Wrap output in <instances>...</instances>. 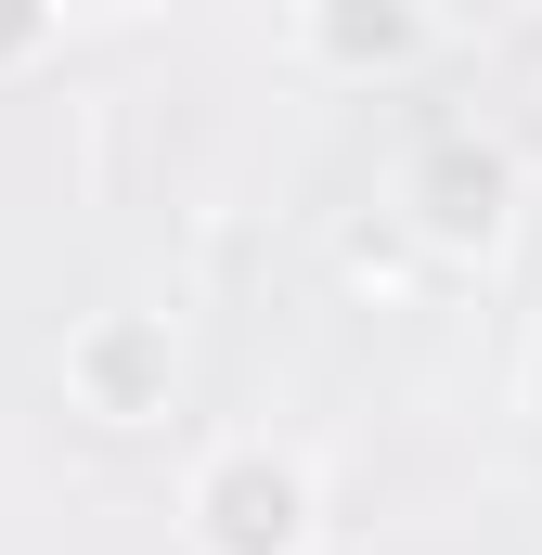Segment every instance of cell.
<instances>
[{
	"label": "cell",
	"mask_w": 542,
	"mask_h": 555,
	"mask_svg": "<svg viewBox=\"0 0 542 555\" xmlns=\"http://www.w3.org/2000/svg\"><path fill=\"white\" fill-rule=\"evenodd\" d=\"M284 26H297V65H310V78L388 91V78H413V65H439L452 0H297Z\"/></svg>",
	"instance_id": "277c9868"
},
{
	"label": "cell",
	"mask_w": 542,
	"mask_h": 555,
	"mask_svg": "<svg viewBox=\"0 0 542 555\" xmlns=\"http://www.w3.org/2000/svg\"><path fill=\"white\" fill-rule=\"evenodd\" d=\"M517 104H530V130H542V39H530V91H517Z\"/></svg>",
	"instance_id": "52a82bcc"
},
{
	"label": "cell",
	"mask_w": 542,
	"mask_h": 555,
	"mask_svg": "<svg viewBox=\"0 0 542 555\" xmlns=\"http://www.w3.org/2000/svg\"><path fill=\"white\" fill-rule=\"evenodd\" d=\"M52 39H65V0H0V78L52 65Z\"/></svg>",
	"instance_id": "5b68a950"
},
{
	"label": "cell",
	"mask_w": 542,
	"mask_h": 555,
	"mask_svg": "<svg viewBox=\"0 0 542 555\" xmlns=\"http://www.w3.org/2000/svg\"><path fill=\"white\" fill-rule=\"evenodd\" d=\"M517 207H530V155H517L504 130H478V117H439V130L401 155V194H388L401 246H413V259H439V272L504 259Z\"/></svg>",
	"instance_id": "6da1fadb"
},
{
	"label": "cell",
	"mask_w": 542,
	"mask_h": 555,
	"mask_svg": "<svg viewBox=\"0 0 542 555\" xmlns=\"http://www.w3.org/2000/svg\"><path fill=\"white\" fill-rule=\"evenodd\" d=\"M65 401L91 426H168L181 414V323L155 310V297H104V310H78L65 323Z\"/></svg>",
	"instance_id": "3957f363"
},
{
	"label": "cell",
	"mask_w": 542,
	"mask_h": 555,
	"mask_svg": "<svg viewBox=\"0 0 542 555\" xmlns=\"http://www.w3.org/2000/svg\"><path fill=\"white\" fill-rule=\"evenodd\" d=\"M78 13H91V26H142V13H168V0H65V26H78Z\"/></svg>",
	"instance_id": "8992f818"
},
{
	"label": "cell",
	"mask_w": 542,
	"mask_h": 555,
	"mask_svg": "<svg viewBox=\"0 0 542 555\" xmlns=\"http://www.w3.org/2000/svg\"><path fill=\"white\" fill-rule=\"evenodd\" d=\"M323 543V478L297 439L233 426L181 465V555H310Z\"/></svg>",
	"instance_id": "7a4b0ae2"
}]
</instances>
